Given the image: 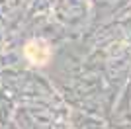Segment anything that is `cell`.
I'll use <instances>...</instances> for the list:
<instances>
[{"instance_id": "1", "label": "cell", "mask_w": 131, "mask_h": 129, "mask_svg": "<svg viewBox=\"0 0 131 129\" xmlns=\"http://www.w3.org/2000/svg\"><path fill=\"white\" fill-rule=\"evenodd\" d=\"M24 55H26V59L31 64L43 67L51 59V47H49V43L43 41V39H29L24 45Z\"/></svg>"}]
</instances>
